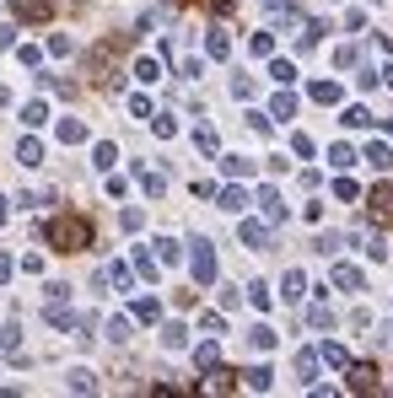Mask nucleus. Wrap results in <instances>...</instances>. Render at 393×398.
Instances as JSON below:
<instances>
[{
  "label": "nucleus",
  "mask_w": 393,
  "mask_h": 398,
  "mask_svg": "<svg viewBox=\"0 0 393 398\" xmlns=\"http://www.w3.org/2000/svg\"><path fill=\"white\" fill-rule=\"evenodd\" d=\"M43 237L54 253H81V247H92V226L81 221V215H54L49 226H43Z\"/></svg>",
  "instance_id": "obj_1"
},
{
  "label": "nucleus",
  "mask_w": 393,
  "mask_h": 398,
  "mask_svg": "<svg viewBox=\"0 0 393 398\" xmlns=\"http://www.w3.org/2000/svg\"><path fill=\"white\" fill-rule=\"evenodd\" d=\"M366 210H372V221H377V226H393V188L377 184L372 194H366Z\"/></svg>",
  "instance_id": "obj_2"
},
{
  "label": "nucleus",
  "mask_w": 393,
  "mask_h": 398,
  "mask_svg": "<svg viewBox=\"0 0 393 398\" xmlns=\"http://www.w3.org/2000/svg\"><path fill=\"white\" fill-rule=\"evenodd\" d=\"M194 280H199V285H210V280H216V253H210L205 237L194 243Z\"/></svg>",
  "instance_id": "obj_3"
},
{
  "label": "nucleus",
  "mask_w": 393,
  "mask_h": 398,
  "mask_svg": "<svg viewBox=\"0 0 393 398\" xmlns=\"http://www.w3.org/2000/svg\"><path fill=\"white\" fill-rule=\"evenodd\" d=\"M237 237H243L248 247H269V226H259V221H243V226H237Z\"/></svg>",
  "instance_id": "obj_4"
},
{
  "label": "nucleus",
  "mask_w": 393,
  "mask_h": 398,
  "mask_svg": "<svg viewBox=\"0 0 393 398\" xmlns=\"http://www.w3.org/2000/svg\"><path fill=\"white\" fill-rule=\"evenodd\" d=\"M350 388L356 393H377V366H350Z\"/></svg>",
  "instance_id": "obj_5"
},
{
  "label": "nucleus",
  "mask_w": 393,
  "mask_h": 398,
  "mask_svg": "<svg viewBox=\"0 0 393 398\" xmlns=\"http://www.w3.org/2000/svg\"><path fill=\"white\" fill-rule=\"evenodd\" d=\"M334 285L339 291H361V269L356 264H334Z\"/></svg>",
  "instance_id": "obj_6"
},
{
  "label": "nucleus",
  "mask_w": 393,
  "mask_h": 398,
  "mask_svg": "<svg viewBox=\"0 0 393 398\" xmlns=\"http://www.w3.org/2000/svg\"><path fill=\"white\" fill-rule=\"evenodd\" d=\"M259 205H264L269 221H286V205H280V194H275V188H259Z\"/></svg>",
  "instance_id": "obj_7"
},
{
  "label": "nucleus",
  "mask_w": 393,
  "mask_h": 398,
  "mask_svg": "<svg viewBox=\"0 0 393 398\" xmlns=\"http://www.w3.org/2000/svg\"><path fill=\"white\" fill-rule=\"evenodd\" d=\"M60 140H65V146H81V140H87V124L81 119H60Z\"/></svg>",
  "instance_id": "obj_8"
},
{
  "label": "nucleus",
  "mask_w": 393,
  "mask_h": 398,
  "mask_svg": "<svg viewBox=\"0 0 393 398\" xmlns=\"http://www.w3.org/2000/svg\"><path fill=\"white\" fill-rule=\"evenodd\" d=\"M243 382H248L254 393H264V388L275 382V371H269V366H248V371H243Z\"/></svg>",
  "instance_id": "obj_9"
},
{
  "label": "nucleus",
  "mask_w": 393,
  "mask_h": 398,
  "mask_svg": "<svg viewBox=\"0 0 393 398\" xmlns=\"http://www.w3.org/2000/svg\"><path fill=\"white\" fill-rule=\"evenodd\" d=\"M16 162H22V167H38V162H43V146H38L33 135H27L22 146H16Z\"/></svg>",
  "instance_id": "obj_10"
},
{
  "label": "nucleus",
  "mask_w": 393,
  "mask_h": 398,
  "mask_svg": "<svg viewBox=\"0 0 393 398\" xmlns=\"http://www.w3.org/2000/svg\"><path fill=\"white\" fill-rule=\"evenodd\" d=\"M0 350H5V355H22V329H16V323L0 329Z\"/></svg>",
  "instance_id": "obj_11"
},
{
  "label": "nucleus",
  "mask_w": 393,
  "mask_h": 398,
  "mask_svg": "<svg viewBox=\"0 0 393 398\" xmlns=\"http://www.w3.org/2000/svg\"><path fill=\"white\" fill-rule=\"evenodd\" d=\"M194 361H199V371H210L216 361H221V350H216V334H210V339H205V344L194 350Z\"/></svg>",
  "instance_id": "obj_12"
},
{
  "label": "nucleus",
  "mask_w": 393,
  "mask_h": 398,
  "mask_svg": "<svg viewBox=\"0 0 393 398\" xmlns=\"http://www.w3.org/2000/svg\"><path fill=\"white\" fill-rule=\"evenodd\" d=\"M318 355H324V361H328L334 371H350V355H345V344H324Z\"/></svg>",
  "instance_id": "obj_13"
},
{
  "label": "nucleus",
  "mask_w": 393,
  "mask_h": 398,
  "mask_svg": "<svg viewBox=\"0 0 393 398\" xmlns=\"http://www.w3.org/2000/svg\"><path fill=\"white\" fill-rule=\"evenodd\" d=\"M162 344H167V350H183V344H189V329H183V323H167V329H162Z\"/></svg>",
  "instance_id": "obj_14"
},
{
  "label": "nucleus",
  "mask_w": 393,
  "mask_h": 398,
  "mask_svg": "<svg viewBox=\"0 0 393 398\" xmlns=\"http://www.w3.org/2000/svg\"><path fill=\"white\" fill-rule=\"evenodd\" d=\"M307 97H313V102H339V87H334V81H313Z\"/></svg>",
  "instance_id": "obj_15"
},
{
  "label": "nucleus",
  "mask_w": 393,
  "mask_h": 398,
  "mask_svg": "<svg viewBox=\"0 0 393 398\" xmlns=\"http://www.w3.org/2000/svg\"><path fill=\"white\" fill-rule=\"evenodd\" d=\"M205 49H210V60H227V54H232V38H227V32H210Z\"/></svg>",
  "instance_id": "obj_16"
},
{
  "label": "nucleus",
  "mask_w": 393,
  "mask_h": 398,
  "mask_svg": "<svg viewBox=\"0 0 393 398\" xmlns=\"http://www.w3.org/2000/svg\"><path fill=\"white\" fill-rule=\"evenodd\" d=\"M291 113H296V97L291 92H280L275 102H269V119H291Z\"/></svg>",
  "instance_id": "obj_17"
},
{
  "label": "nucleus",
  "mask_w": 393,
  "mask_h": 398,
  "mask_svg": "<svg viewBox=\"0 0 393 398\" xmlns=\"http://www.w3.org/2000/svg\"><path fill=\"white\" fill-rule=\"evenodd\" d=\"M216 199H221V210H243V205H248V194H243L237 184H232V188H221Z\"/></svg>",
  "instance_id": "obj_18"
},
{
  "label": "nucleus",
  "mask_w": 393,
  "mask_h": 398,
  "mask_svg": "<svg viewBox=\"0 0 393 398\" xmlns=\"http://www.w3.org/2000/svg\"><path fill=\"white\" fill-rule=\"evenodd\" d=\"M140 188H146L151 199H162V194H167V178H162V173H140Z\"/></svg>",
  "instance_id": "obj_19"
},
{
  "label": "nucleus",
  "mask_w": 393,
  "mask_h": 398,
  "mask_svg": "<svg viewBox=\"0 0 393 398\" xmlns=\"http://www.w3.org/2000/svg\"><path fill=\"white\" fill-rule=\"evenodd\" d=\"M248 344H254V350H269V344H275V329H269V323L248 329Z\"/></svg>",
  "instance_id": "obj_20"
},
{
  "label": "nucleus",
  "mask_w": 393,
  "mask_h": 398,
  "mask_svg": "<svg viewBox=\"0 0 393 398\" xmlns=\"http://www.w3.org/2000/svg\"><path fill=\"white\" fill-rule=\"evenodd\" d=\"M313 371H318V355H313V350H302V355H296V377H302V382H313Z\"/></svg>",
  "instance_id": "obj_21"
},
{
  "label": "nucleus",
  "mask_w": 393,
  "mask_h": 398,
  "mask_svg": "<svg viewBox=\"0 0 393 398\" xmlns=\"http://www.w3.org/2000/svg\"><path fill=\"white\" fill-rule=\"evenodd\" d=\"M269 76H275L280 87H291V81H296V65L291 60H275V65H269Z\"/></svg>",
  "instance_id": "obj_22"
},
{
  "label": "nucleus",
  "mask_w": 393,
  "mask_h": 398,
  "mask_svg": "<svg viewBox=\"0 0 393 398\" xmlns=\"http://www.w3.org/2000/svg\"><path fill=\"white\" fill-rule=\"evenodd\" d=\"M366 162L383 173V167H393V151H388V146H366Z\"/></svg>",
  "instance_id": "obj_23"
},
{
  "label": "nucleus",
  "mask_w": 393,
  "mask_h": 398,
  "mask_svg": "<svg viewBox=\"0 0 393 398\" xmlns=\"http://www.w3.org/2000/svg\"><path fill=\"white\" fill-rule=\"evenodd\" d=\"M43 119H49V108H43V102H27V108H22V124H27V129H38Z\"/></svg>",
  "instance_id": "obj_24"
},
{
  "label": "nucleus",
  "mask_w": 393,
  "mask_h": 398,
  "mask_svg": "<svg viewBox=\"0 0 393 398\" xmlns=\"http://www.w3.org/2000/svg\"><path fill=\"white\" fill-rule=\"evenodd\" d=\"M92 162H98L102 173H113V162H119V151H113V146H108V140H102L98 151H92Z\"/></svg>",
  "instance_id": "obj_25"
},
{
  "label": "nucleus",
  "mask_w": 393,
  "mask_h": 398,
  "mask_svg": "<svg viewBox=\"0 0 393 398\" xmlns=\"http://www.w3.org/2000/svg\"><path fill=\"white\" fill-rule=\"evenodd\" d=\"M280 291H286V302H302V291H307V280H302V275H296V269H291V275H286V285H280Z\"/></svg>",
  "instance_id": "obj_26"
},
{
  "label": "nucleus",
  "mask_w": 393,
  "mask_h": 398,
  "mask_svg": "<svg viewBox=\"0 0 393 398\" xmlns=\"http://www.w3.org/2000/svg\"><path fill=\"white\" fill-rule=\"evenodd\" d=\"M70 388H76V393H92L98 382H92V371H87V366H76V371H70Z\"/></svg>",
  "instance_id": "obj_27"
},
{
  "label": "nucleus",
  "mask_w": 393,
  "mask_h": 398,
  "mask_svg": "<svg viewBox=\"0 0 393 398\" xmlns=\"http://www.w3.org/2000/svg\"><path fill=\"white\" fill-rule=\"evenodd\" d=\"M135 76L151 87V81H162V65H157V60H140V65H135Z\"/></svg>",
  "instance_id": "obj_28"
},
{
  "label": "nucleus",
  "mask_w": 393,
  "mask_h": 398,
  "mask_svg": "<svg viewBox=\"0 0 393 398\" xmlns=\"http://www.w3.org/2000/svg\"><path fill=\"white\" fill-rule=\"evenodd\" d=\"M221 167H227V178H248V173H254V162H243V156H227Z\"/></svg>",
  "instance_id": "obj_29"
},
{
  "label": "nucleus",
  "mask_w": 393,
  "mask_h": 398,
  "mask_svg": "<svg viewBox=\"0 0 393 398\" xmlns=\"http://www.w3.org/2000/svg\"><path fill=\"white\" fill-rule=\"evenodd\" d=\"M157 312H162V307L151 302V296H140V302H135V318H140V323H157Z\"/></svg>",
  "instance_id": "obj_30"
},
{
  "label": "nucleus",
  "mask_w": 393,
  "mask_h": 398,
  "mask_svg": "<svg viewBox=\"0 0 393 398\" xmlns=\"http://www.w3.org/2000/svg\"><path fill=\"white\" fill-rule=\"evenodd\" d=\"M108 339L124 344V339H130V318H108Z\"/></svg>",
  "instance_id": "obj_31"
},
{
  "label": "nucleus",
  "mask_w": 393,
  "mask_h": 398,
  "mask_svg": "<svg viewBox=\"0 0 393 398\" xmlns=\"http://www.w3.org/2000/svg\"><path fill=\"white\" fill-rule=\"evenodd\" d=\"M194 146L205 156H216V146H221V140H216V129H194Z\"/></svg>",
  "instance_id": "obj_32"
},
{
  "label": "nucleus",
  "mask_w": 393,
  "mask_h": 398,
  "mask_svg": "<svg viewBox=\"0 0 393 398\" xmlns=\"http://www.w3.org/2000/svg\"><path fill=\"white\" fill-rule=\"evenodd\" d=\"M328 162H334V167H356V151H350V146H328Z\"/></svg>",
  "instance_id": "obj_33"
},
{
  "label": "nucleus",
  "mask_w": 393,
  "mask_h": 398,
  "mask_svg": "<svg viewBox=\"0 0 393 398\" xmlns=\"http://www.w3.org/2000/svg\"><path fill=\"white\" fill-rule=\"evenodd\" d=\"M345 124H350V129H366V124H372V113H366V108H345Z\"/></svg>",
  "instance_id": "obj_34"
},
{
  "label": "nucleus",
  "mask_w": 393,
  "mask_h": 398,
  "mask_svg": "<svg viewBox=\"0 0 393 398\" xmlns=\"http://www.w3.org/2000/svg\"><path fill=\"white\" fill-rule=\"evenodd\" d=\"M339 247H345V237H339V232H324V237H318V253H339Z\"/></svg>",
  "instance_id": "obj_35"
},
{
  "label": "nucleus",
  "mask_w": 393,
  "mask_h": 398,
  "mask_svg": "<svg viewBox=\"0 0 393 398\" xmlns=\"http://www.w3.org/2000/svg\"><path fill=\"white\" fill-rule=\"evenodd\" d=\"M157 258H162V264H178V243H172V237H162V243H157Z\"/></svg>",
  "instance_id": "obj_36"
},
{
  "label": "nucleus",
  "mask_w": 393,
  "mask_h": 398,
  "mask_svg": "<svg viewBox=\"0 0 393 398\" xmlns=\"http://www.w3.org/2000/svg\"><path fill=\"white\" fill-rule=\"evenodd\" d=\"M135 269H140L146 280H157V258H151V253H135Z\"/></svg>",
  "instance_id": "obj_37"
},
{
  "label": "nucleus",
  "mask_w": 393,
  "mask_h": 398,
  "mask_svg": "<svg viewBox=\"0 0 393 398\" xmlns=\"http://www.w3.org/2000/svg\"><path fill=\"white\" fill-rule=\"evenodd\" d=\"M102 275L113 280V285H119V291H130V269H124V264H113V269H102Z\"/></svg>",
  "instance_id": "obj_38"
},
{
  "label": "nucleus",
  "mask_w": 393,
  "mask_h": 398,
  "mask_svg": "<svg viewBox=\"0 0 393 398\" xmlns=\"http://www.w3.org/2000/svg\"><path fill=\"white\" fill-rule=\"evenodd\" d=\"M119 226H124V232H140V226H146V215H140V210H124V215H119Z\"/></svg>",
  "instance_id": "obj_39"
},
{
  "label": "nucleus",
  "mask_w": 393,
  "mask_h": 398,
  "mask_svg": "<svg viewBox=\"0 0 393 398\" xmlns=\"http://www.w3.org/2000/svg\"><path fill=\"white\" fill-rule=\"evenodd\" d=\"M199 329H205V334H221L227 323H221V312H205V318H199Z\"/></svg>",
  "instance_id": "obj_40"
},
{
  "label": "nucleus",
  "mask_w": 393,
  "mask_h": 398,
  "mask_svg": "<svg viewBox=\"0 0 393 398\" xmlns=\"http://www.w3.org/2000/svg\"><path fill=\"white\" fill-rule=\"evenodd\" d=\"M130 113L135 119H151V97H130Z\"/></svg>",
  "instance_id": "obj_41"
},
{
  "label": "nucleus",
  "mask_w": 393,
  "mask_h": 398,
  "mask_svg": "<svg viewBox=\"0 0 393 398\" xmlns=\"http://www.w3.org/2000/svg\"><path fill=\"white\" fill-rule=\"evenodd\" d=\"M248 129H254V135H269V113H248Z\"/></svg>",
  "instance_id": "obj_42"
},
{
  "label": "nucleus",
  "mask_w": 393,
  "mask_h": 398,
  "mask_svg": "<svg viewBox=\"0 0 393 398\" xmlns=\"http://www.w3.org/2000/svg\"><path fill=\"white\" fill-rule=\"evenodd\" d=\"M248 302H254V307L264 312V307H269V291H264V285H248Z\"/></svg>",
  "instance_id": "obj_43"
},
{
  "label": "nucleus",
  "mask_w": 393,
  "mask_h": 398,
  "mask_svg": "<svg viewBox=\"0 0 393 398\" xmlns=\"http://www.w3.org/2000/svg\"><path fill=\"white\" fill-rule=\"evenodd\" d=\"M11 269H16V264H11V258H5V253H0V285H5V280H11Z\"/></svg>",
  "instance_id": "obj_44"
},
{
  "label": "nucleus",
  "mask_w": 393,
  "mask_h": 398,
  "mask_svg": "<svg viewBox=\"0 0 393 398\" xmlns=\"http://www.w3.org/2000/svg\"><path fill=\"white\" fill-rule=\"evenodd\" d=\"M377 344H383V350H393V323L383 329V334H377Z\"/></svg>",
  "instance_id": "obj_45"
},
{
  "label": "nucleus",
  "mask_w": 393,
  "mask_h": 398,
  "mask_svg": "<svg viewBox=\"0 0 393 398\" xmlns=\"http://www.w3.org/2000/svg\"><path fill=\"white\" fill-rule=\"evenodd\" d=\"M5 215H11V205H5V199H0V221H5Z\"/></svg>",
  "instance_id": "obj_46"
},
{
  "label": "nucleus",
  "mask_w": 393,
  "mask_h": 398,
  "mask_svg": "<svg viewBox=\"0 0 393 398\" xmlns=\"http://www.w3.org/2000/svg\"><path fill=\"white\" fill-rule=\"evenodd\" d=\"M383 76H388V87H393V65H388V70H383Z\"/></svg>",
  "instance_id": "obj_47"
}]
</instances>
